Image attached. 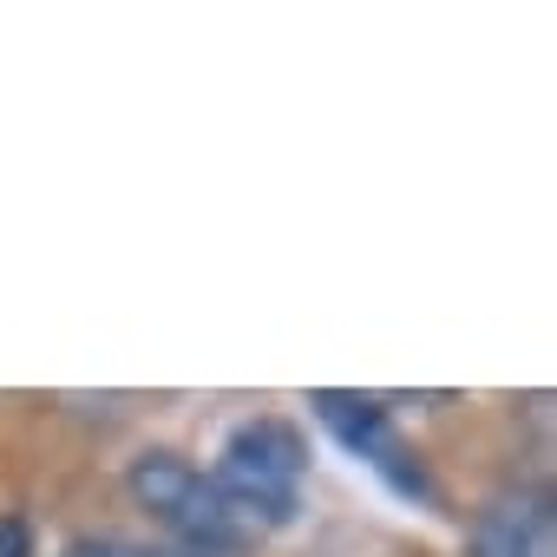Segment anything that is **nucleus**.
I'll use <instances>...</instances> for the list:
<instances>
[{
	"instance_id": "7ed1b4c3",
	"label": "nucleus",
	"mask_w": 557,
	"mask_h": 557,
	"mask_svg": "<svg viewBox=\"0 0 557 557\" xmlns=\"http://www.w3.org/2000/svg\"><path fill=\"white\" fill-rule=\"evenodd\" d=\"M309 407H315V420L355 453V459H368L400 498H433V479H426V466H420V453L400 440V426L387 420V407L381 400H361V394H309Z\"/></svg>"
},
{
	"instance_id": "39448f33",
	"label": "nucleus",
	"mask_w": 557,
	"mask_h": 557,
	"mask_svg": "<svg viewBox=\"0 0 557 557\" xmlns=\"http://www.w3.org/2000/svg\"><path fill=\"white\" fill-rule=\"evenodd\" d=\"M60 557H177V550H158V544H138L119 531H92V537H73Z\"/></svg>"
},
{
	"instance_id": "f03ea898",
	"label": "nucleus",
	"mask_w": 557,
	"mask_h": 557,
	"mask_svg": "<svg viewBox=\"0 0 557 557\" xmlns=\"http://www.w3.org/2000/svg\"><path fill=\"white\" fill-rule=\"evenodd\" d=\"M132 498L177 537V557H236L249 550L256 537L230 518V505L216 498L210 472H197L190 459L177 453H138L132 472H125Z\"/></svg>"
},
{
	"instance_id": "f257e3e1",
	"label": "nucleus",
	"mask_w": 557,
	"mask_h": 557,
	"mask_svg": "<svg viewBox=\"0 0 557 557\" xmlns=\"http://www.w3.org/2000/svg\"><path fill=\"white\" fill-rule=\"evenodd\" d=\"M302 472H309V446H302V433L289 426V420H243L230 440H223V453H216V466H210V485H216V498L230 505V518L249 531V537H262V531H275V524H289L296 518V505H302Z\"/></svg>"
},
{
	"instance_id": "20e7f679",
	"label": "nucleus",
	"mask_w": 557,
	"mask_h": 557,
	"mask_svg": "<svg viewBox=\"0 0 557 557\" xmlns=\"http://www.w3.org/2000/svg\"><path fill=\"white\" fill-rule=\"evenodd\" d=\"M466 557H557V505L544 485H505L479 505Z\"/></svg>"
},
{
	"instance_id": "423d86ee",
	"label": "nucleus",
	"mask_w": 557,
	"mask_h": 557,
	"mask_svg": "<svg viewBox=\"0 0 557 557\" xmlns=\"http://www.w3.org/2000/svg\"><path fill=\"white\" fill-rule=\"evenodd\" d=\"M0 557H34V524L21 511L0 518Z\"/></svg>"
}]
</instances>
